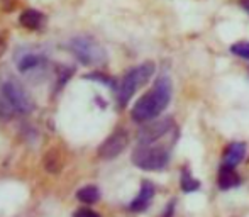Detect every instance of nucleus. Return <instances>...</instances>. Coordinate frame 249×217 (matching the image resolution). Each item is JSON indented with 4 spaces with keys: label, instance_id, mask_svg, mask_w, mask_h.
I'll list each match as a JSON object with an SVG mask.
<instances>
[{
    "label": "nucleus",
    "instance_id": "nucleus-1",
    "mask_svg": "<svg viewBox=\"0 0 249 217\" xmlns=\"http://www.w3.org/2000/svg\"><path fill=\"white\" fill-rule=\"evenodd\" d=\"M171 95H173V85H171L170 76L163 75L156 78L153 89L148 90L134 104L131 110V119L138 124H146L149 121H154L164 108L170 106Z\"/></svg>",
    "mask_w": 249,
    "mask_h": 217
},
{
    "label": "nucleus",
    "instance_id": "nucleus-2",
    "mask_svg": "<svg viewBox=\"0 0 249 217\" xmlns=\"http://www.w3.org/2000/svg\"><path fill=\"white\" fill-rule=\"evenodd\" d=\"M154 73V63L151 61H146L139 66H134L131 68L124 76L122 80L119 82V87H117V107L119 108H124L131 102L132 95L138 92V89H141L142 85L151 80Z\"/></svg>",
    "mask_w": 249,
    "mask_h": 217
},
{
    "label": "nucleus",
    "instance_id": "nucleus-3",
    "mask_svg": "<svg viewBox=\"0 0 249 217\" xmlns=\"http://www.w3.org/2000/svg\"><path fill=\"white\" fill-rule=\"evenodd\" d=\"M68 50L85 66H100L107 63V51L104 50V46L95 37L87 36V34L73 37L68 43Z\"/></svg>",
    "mask_w": 249,
    "mask_h": 217
},
{
    "label": "nucleus",
    "instance_id": "nucleus-4",
    "mask_svg": "<svg viewBox=\"0 0 249 217\" xmlns=\"http://www.w3.org/2000/svg\"><path fill=\"white\" fill-rule=\"evenodd\" d=\"M0 89H2V93L5 95L7 102L16 110V114L29 115L34 110L36 104L33 100V95L19 78H16L12 75L3 76V80L0 82Z\"/></svg>",
    "mask_w": 249,
    "mask_h": 217
},
{
    "label": "nucleus",
    "instance_id": "nucleus-5",
    "mask_svg": "<svg viewBox=\"0 0 249 217\" xmlns=\"http://www.w3.org/2000/svg\"><path fill=\"white\" fill-rule=\"evenodd\" d=\"M131 160L139 170L161 171L168 164V162H170V149L164 148V146L139 145L138 148L132 151Z\"/></svg>",
    "mask_w": 249,
    "mask_h": 217
},
{
    "label": "nucleus",
    "instance_id": "nucleus-6",
    "mask_svg": "<svg viewBox=\"0 0 249 217\" xmlns=\"http://www.w3.org/2000/svg\"><path fill=\"white\" fill-rule=\"evenodd\" d=\"M14 63L22 75L31 78H37V75H44L48 70V56L34 48H19L14 53Z\"/></svg>",
    "mask_w": 249,
    "mask_h": 217
},
{
    "label": "nucleus",
    "instance_id": "nucleus-7",
    "mask_svg": "<svg viewBox=\"0 0 249 217\" xmlns=\"http://www.w3.org/2000/svg\"><path fill=\"white\" fill-rule=\"evenodd\" d=\"M127 145H129V132L125 129L119 127L99 146L97 155H99L100 160H114L124 153Z\"/></svg>",
    "mask_w": 249,
    "mask_h": 217
},
{
    "label": "nucleus",
    "instance_id": "nucleus-8",
    "mask_svg": "<svg viewBox=\"0 0 249 217\" xmlns=\"http://www.w3.org/2000/svg\"><path fill=\"white\" fill-rule=\"evenodd\" d=\"M175 122L171 117L160 119V121H149L146 126H142L138 131V145L148 146L156 143L160 138H163L170 129H173Z\"/></svg>",
    "mask_w": 249,
    "mask_h": 217
},
{
    "label": "nucleus",
    "instance_id": "nucleus-9",
    "mask_svg": "<svg viewBox=\"0 0 249 217\" xmlns=\"http://www.w3.org/2000/svg\"><path fill=\"white\" fill-rule=\"evenodd\" d=\"M154 199V185L149 180H144L141 183V190H139L138 197L129 204V211L131 212H144L149 207L151 200Z\"/></svg>",
    "mask_w": 249,
    "mask_h": 217
},
{
    "label": "nucleus",
    "instance_id": "nucleus-10",
    "mask_svg": "<svg viewBox=\"0 0 249 217\" xmlns=\"http://www.w3.org/2000/svg\"><path fill=\"white\" fill-rule=\"evenodd\" d=\"M19 22H20V26L29 31H39L46 26V16L36 9H26L20 14Z\"/></svg>",
    "mask_w": 249,
    "mask_h": 217
},
{
    "label": "nucleus",
    "instance_id": "nucleus-11",
    "mask_svg": "<svg viewBox=\"0 0 249 217\" xmlns=\"http://www.w3.org/2000/svg\"><path fill=\"white\" fill-rule=\"evenodd\" d=\"M219 187L222 190H229L232 187H237L241 183V177L237 175L236 166H229V164H224L219 168V180H217Z\"/></svg>",
    "mask_w": 249,
    "mask_h": 217
},
{
    "label": "nucleus",
    "instance_id": "nucleus-12",
    "mask_svg": "<svg viewBox=\"0 0 249 217\" xmlns=\"http://www.w3.org/2000/svg\"><path fill=\"white\" fill-rule=\"evenodd\" d=\"M244 155H246V145L244 143H231L224 151V164L237 166L243 162Z\"/></svg>",
    "mask_w": 249,
    "mask_h": 217
},
{
    "label": "nucleus",
    "instance_id": "nucleus-13",
    "mask_svg": "<svg viewBox=\"0 0 249 217\" xmlns=\"http://www.w3.org/2000/svg\"><path fill=\"white\" fill-rule=\"evenodd\" d=\"M76 200H80L85 205H92L97 204L100 200V190L95 185H85L76 192Z\"/></svg>",
    "mask_w": 249,
    "mask_h": 217
},
{
    "label": "nucleus",
    "instance_id": "nucleus-14",
    "mask_svg": "<svg viewBox=\"0 0 249 217\" xmlns=\"http://www.w3.org/2000/svg\"><path fill=\"white\" fill-rule=\"evenodd\" d=\"M180 187L181 190L185 192V194H190V192H195L200 188V181L197 178H194L190 175V171L185 168L183 171H181V177H180Z\"/></svg>",
    "mask_w": 249,
    "mask_h": 217
},
{
    "label": "nucleus",
    "instance_id": "nucleus-15",
    "mask_svg": "<svg viewBox=\"0 0 249 217\" xmlns=\"http://www.w3.org/2000/svg\"><path fill=\"white\" fill-rule=\"evenodd\" d=\"M83 78H85V80H93V82H100V83H104V85L110 87V89H114V90H117V87H119V83L115 82L112 76L105 75V73H102V72L87 73V75H83Z\"/></svg>",
    "mask_w": 249,
    "mask_h": 217
},
{
    "label": "nucleus",
    "instance_id": "nucleus-16",
    "mask_svg": "<svg viewBox=\"0 0 249 217\" xmlns=\"http://www.w3.org/2000/svg\"><path fill=\"white\" fill-rule=\"evenodd\" d=\"M61 160L58 158V153L56 151H48L46 158H44V166H46V171L50 173H58L61 170Z\"/></svg>",
    "mask_w": 249,
    "mask_h": 217
},
{
    "label": "nucleus",
    "instance_id": "nucleus-17",
    "mask_svg": "<svg viewBox=\"0 0 249 217\" xmlns=\"http://www.w3.org/2000/svg\"><path fill=\"white\" fill-rule=\"evenodd\" d=\"M16 114V110L12 108V106H10L9 102H7L5 95L2 93V89H0V119H12Z\"/></svg>",
    "mask_w": 249,
    "mask_h": 217
},
{
    "label": "nucleus",
    "instance_id": "nucleus-18",
    "mask_svg": "<svg viewBox=\"0 0 249 217\" xmlns=\"http://www.w3.org/2000/svg\"><path fill=\"white\" fill-rule=\"evenodd\" d=\"M231 53L249 61V41H239V43H234L232 46H231Z\"/></svg>",
    "mask_w": 249,
    "mask_h": 217
},
{
    "label": "nucleus",
    "instance_id": "nucleus-19",
    "mask_svg": "<svg viewBox=\"0 0 249 217\" xmlns=\"http://www.w3.org/2000/svg\"><path fill=\"white\" fill-rule=\"evenodd\" d=\"M73 72L75 70L73 68H65V66H58V72H56V75H58V80H56V90L63 89V87L66 85V82L70 80V76L73 75Z\"/></svg>",
    "mask_w": 249,
    "mask_h": 217
},
{
    "label": "nucleus",
    "instance_id": "nucleus-20",
    "mask_svg": "<svg viewBox=\"0 0 249 217\" xmlns=\"http://www.w3.org/2000/svg\"><path fill=\"white\" fill-rule=\"evenodd\" d=\"M73 217H102V216L99 212L92 211V209H89V207H82V209H78V211L73 212Z\"/></svg>",
    "mask_w": 249,
    "mask_h": 217
},
{
    "label": "nucleus",
    "instance_id": "nucleus-21",
    "mask_svg": "<svg viewBox=\"0 0 249 217\" xmlns=\"http://www.w3.org/2000/svg\"><path fill=\"white\" fill-rule=\"evenodd\" d=\"M175 204H177V202L171 200L170 204L166 205V209L163 211V214H161V217H173V214H175Z\"/></svg>",
    "mask_w": 249,
    "mask_h": 217
},
{
    "label": "nucleus",
    "instance_id": "nucleus-22",
    "mask_svg": "<svg viewBox=\"0 0 249 217\" xmlns=\"http://www.w3.org/2000/svg\"><path fill=\"white\" fill-rule=\"evenodd\" d=\"M3 51H5V43H3V41L0 39V56H2Z\"/></svg>",
    "mask_w": 249,
    "mask_h": 217
},
{
    "label": "nucleus",
    "instance_id": "nucleus-23",
    "mask_svg": "<svg viewBox=\"0 0 249 217\" xmlns=\"http://www.w3.org/2000/svg\"><path fill=\"white\" fill-rule=\"evenodd\" d=\"M243 5H244V9H246V10H248V12H249V2H244V3H243Z\"/></svg>",
    "mask_w": 249,
    "mask_h": 217
}]
</instances>
